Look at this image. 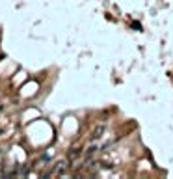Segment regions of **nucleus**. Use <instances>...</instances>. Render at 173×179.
<instances>
[{
	"label": "nucleus",
	"mask_w": 173,
	"mask_h": 179,
	"mask_svg": "<svg viewBox=\"0 0 173 179\" xmlns=\"http://www.w3.org/2000/svg\"><path fill=\"white\" fill-rule=\"evenodd\" d=\"M103 131H104V127H97V129L93 131V136H91V138H93V140H95V138H99V136H101V132H103Z\"/></svg>",
	"instance_id": "obj_1"
}]
</instances>
